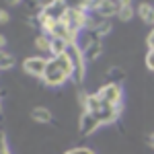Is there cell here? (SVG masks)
I'll list each match as a JSON object with an SVG mask.
<instances>
[{
  "label": "cell",
  "instance_id": "obj_1",
  "mask_svg": "<svg viewBox=\"0 0 154 154\" xmlns=\"http://www.w3.org/2000/svg\"><path fill=\"white\" fill-rule=\"evenodd\" d=\"M48 68H45V74L41 78V82L45 84L48 88H58L64 82L72 80V74H74V66H72L70 58L64 54V56H58V58H48Z\"/></svg>",
  "mask_w": 154,
  "mask_h": 154
},
{
  "label": "cell",
  "instance_id": "obj_2",
  "mask_svg": "<svg viewBox=\"0 0 154 154\" xmlns=\"http://www.w3.org/2000/svg\"><path fill=\"white\" fill-rule=\"evenodd\" d=\"M62 21L68 25V29H70L72 33L80 35L82 31H86V27H88L91 12H88V11H80V8H68Z\"/></svg>",
  "mask_w": 154,
  "mask_h": 154
},
{
  "label": "cell",
  "instance_id": "obj_3",
  "mask_svg": "<svg viewBox=\"0 0 154 154\" xmlns=\"http://www.w3.org/2000/svg\"><path fill=\"white\" fill-rule=\"evenodd\" d=\"M48 58L43 56H29L23 60V72L29 76H35V78H43L45 68H48Z\"/></svg>",
  "mask_w": 154,
  "mask_h": 154
},
{
  "label": "cell",
  "instance_id": "obj_4",
  "mask_svg": "<svg viewBox=\"0 0 154 154\" xmlns=\"http://www.w3.org/2000/svg\"><path fill=\"white\" fill-rule=\"evenodd\" d=\"M97 93H99V97H101L105 103H109V105H119V103H123V88H121V84H117V82L103 84Z\"/></svg>",
  "mask_w": 154,
  "mask_h": 154
},
{
  "label": "cell",
  "instance_id": "obj_5",
  "mask_svg": "<svg viewBox=\"0 0 154 154\" xmlns=\"http://www.w3.org/2000/svg\"><path fill=\"white\" fill-rule=\"evenodd\" d=\"M101 125L103 123L99 121V117H97L95 113H91V111H82V115L78 119V131L82 136H93Z\"/></svg>",
  "mask_w": 154,
  "mask_h": 154
},
{
  "label": "cell",
  "instance_id": "obj_6",
  "mask_svg": "<svg viewBox=\"0 0 154 154\" xmlns=\"http://www.w3.org/2000/svg\"><path fill=\"white\" fill-rule=\"evenodd\" d=\"M82 54H84V60H86V62H95V60H99L101 54H103V41L95 37L93 41H88L86 45H82Z\"/></svg>",
  "mask_w": 154,
  "mask_h": 154
},
{
  "label": "cell",
  "instance_id": "obj_7",
  "mask_svg": "<svg viewBox=\"0 0 154 154\" xmlns=\"http://www.w3.org/2000/svg\"><path fill=\"white\" fill-rule=\"evenodd\" d=\"M136 14H138L146 25H152L154 27V4H150V2H140V4L136 6Z\"/></svg>",
  "mask_w": 154,
  "mask_h": 154
},
{
  "label": "cell",
  "instance_id": "obj_8",
  "mask_svg": "<svg viewBox=\"0 0 154 154\" xmlns=\"http://www.w3.org/2000/svg\"><path fill=\"white\" fill-rule=\"evenodd\" d=\"M31 119L37 123H51L54 121V113L48 107H33L31 109Z\"/></svg>",
  "mask_w": 154,
  "mask_h": 154
},
{
  "label": "cell",
  "instance_id": "obj_9",
  "mask_svg": "<svg viewBox=\"0 0 154 154\" xmlns=\"http://www.w3.org/2000/svg\"><path fill=\"white\" fill-rule=\"evenodd\" d=\"M66 11H68V6L64 4V0H56V2H54L49 8H45L43 12H45L48 17H51L54 21H62L64 14H66Z\"/></svg>",
  "mask_w": 154,
  "mask_h": 154
},
{
  "label": "cell",
  "instance_id": "obj_10",
  "mask_svg": "<svg viewBox=\"0 0 154 154\" xmlns=\"http://www.w3.org/2000/svg\"><path fill=\"white\" fill-rule=\"evenodd\" d=\"M105 76H107L109 82H117V84H121L125 80V72H123L121 66H109L107 72H105Z\"/></svg>",
  "mask_w": 154,
  "mask_h": 154
},
{
  "label": "cell",
  "instance_id": "obj_11",
  "mask_svg": "<svg viewBox=\"0 0 154 154\" xmlns=\"http://www.w3.org/2000/svg\"><path fill=\"white\" fill-rule=\"evenodd\" d=\"M111 31H113V25H111V21H109V19H103V21H101V23L95 27V31H93V33H95L97 39H103V37H107Z\"/></svg>",
  "mask_w": 154,
  "mask_h": 154
},
{
  "label": "cell",
  "instance_id": "obj_12",
  "mask_svg": "<svg viewBox=\"0 0 154 154\" xmlns=\"http://www.w3.org/2000/svg\"><path fill=\"white\" fill-rule=\"evenodd\" d=\"M14 64H17L14 56L8 54V51H2V56H0V70H2V72L12 70V68H14Z\"/></svg>",
  "mask_w": 154,
  "mask_h": 154
},
{
  "label": "cell",
  "instance_id": "obj_13",
  "mask_svg": "<svg viewBox=\"0 0 154 154\" xmlns=\"http://www.w3.org/2000/svg\"><path fill=\"white\" fill-rule=\"evenodd\" d=\"M35 48L39 49V51H45V54H49V48H51V37L49 35H37L35 37Z\"/></svg>",
  "mask_w": 154,
  "mask_h": 154
},
{
  "label": "cell",
  "instance_id": "obj_14",
  "mask_svg": "<svg viewBox=\"0 0 154 154\" xmlns=\"http://www.w3.org/2000/svg\"><path fill=\"white\" fill-rule=\"evenodd\" d=\"M134 17H136V8H134L131 4H130V6H121V8H119L117 19L121 21V23H130Z\"/></svg>",
  "mask_w": 154,
  "mask_h": 154
},
{
  "label": "cell",
  "instance_id": "obj_15",
  "mask_svg": "<svg viewBox=\"0 0 154 154\" xmlns=\"http://www.w3.org/2000/svg\"><path fill=\"white\" fill-rule=\"evenodd\" d=\"M88 2L91 0H64L68 8H80V11H88Z\"/></svg>",
  "mask_w": 154,
  "mask_h": 154
},
{
  "label": "cell",
  "instance_id": "obj_16",
  "mask_svg": "<svg viewBox=\"0 0 154 154\" xmlns=\"http://www.w3.org/2000/svg\"><path fill=\"white\" fill-rule=\"evenodd\" d=\"M88 95H91V93H86V91H84V88H78V93H76V101H78V107H80V109H86V103H88Z\"/></svg>",
  "mask_w": 154,
  "mask_h": 154
},
{
  "label": "cell",
  "instance_id": "obj_17",
  "mask_svg": "<svg viewBox=\"0 0 154 154\" xmlns=\"http://www.w3.org/2000/svg\"><path fill=\"white\" fill-rule=\"evenodd\" d=\"M64 154H95V150H91V148H86V146H76V148L66 150Z\"/></svg>",
  "mask_w": 154,
  "mask_h": 154
},
{
  "label": "cell",
  "instance_id": "obj_18",
  "mask_svg": "<svg viewBox=\"0 0 154 154\" xmlns=\"http://www.w3.org/2000/svg\"><path fill=\"white\" fill-rule=\"evenodd\" d=\"M54 2H56V0H33V8H37V11H45V8H49Z\"/></svg>",
  "mask_w": 154,
  "mask_h": 154
},
{
  "label": "cell",
  "instance_id": "obj_19",
  "mask_svg": "<svg viewBox=\"0 0 154 154\" xmlns=\"http://www.w3.org/2000/svg\"><path fill=\"white\" fill-rule=\"evenodd\" d=\"M144 64H146V68L150 72H154V49H148V54L144 58Z\"/></svg>",
  "mask_w": 154,
  "mask_h": 154
},
{
  "label": "cell",
  "instance_id": "obj_20",
  "mask_svg": "<svg viewBox=\"0 0 154 154\" xmlns=\"http://www.w3.org/2000/svg\"><path fill=\"white\" fill-rule=\"evenodd\" d=\"M0 152L2 154H11V150H8V142H6L4 136H2V140H0Z\"/></svg>",
  "mask_w": 154,
  "mask_h": 154
},
{
  "label": "cell",
  "instance_id": "obj_21",
  "mask_svg": "<svg viewBox=\"0 0 154 154\" xmlns=\"http://www.w3.org/2000/svg\"><path fill=\"white\" fill-rule=\"evenodd\" d=\"M0 21H2V25H6L8 21H11V14H8L6 8H2V12H0Z\"/></svg>",
  "mask_w": 154,
  "mask_h": 154
},
{
  "label": "cell",
  "instance_id": "obj_22",
  "mask_svg": "<svg viewBox=\"0 0 154 154\" xmlns=\"http://www.w3.org/2000/svg\"><path fill=\"white\" fill-rule=\"evenodd\" d=\"M146 45H148V49H154V29L150 31V35L146 39Z\"/></svg>",
  "mask_w": 154,
  "mask_h": 154
},
{
  "label": "cell",
  "instance_id": "obj_23",
  "mask_svg": "<svg viewBox=\"0 0 154 154\" xmlns=\"http://www.w3.org/2000/svg\"><path fill=\"white\" fill-rule=\"evenodd\" d=\"M6 2V6H19V4H23V0H4Z\"/></svg>",
  "mask_w": 154,
  "mask_h": 154
},
{
  "label": "cell",
  "instance_id": "obj_24",
  "mask_svg": "<svg viewBox=\"0 0 154 154\" xmlns=\"http://www.w3.org/2000/svg\"><path fill=\"white\" fill-rule=\"evenodd\" d=\"M6 43H8V39L2 35V37H0V45H2V51H6Z\"/></svg>",
  "mask_w": 154,
  "mask_h": 154
},
{
  "label": "cell",
  "instance_id": "obj_25",
  "mask_svg": "<svg viewBox=\"0 0 154 154\" xmlns=\"http://www.w3.org/2000/svg\"><path fill=\"white\" fill-rule=\"evenodd\" d=\"M148 144H150V146H152V148H154V131H152V134H150V136H148Z\"/></svg>",
  "mask_w": 154,
  "mask_h": 154
},
{
  "label": "cell",
  "instance_id": "obj_26",
  "mask_svg": "<svg viewBox=\"0 0 154 154\" xmlns=\"http://www.w3.org/2000/svg\"><path fill=\"white\" fill-rule=\"evenodd\" d=\"M119 4H121V6H130L131 0H119Z\"/></svg>",
  "mask_w": 154,
  "mask_h": 154
}]
</instances>
